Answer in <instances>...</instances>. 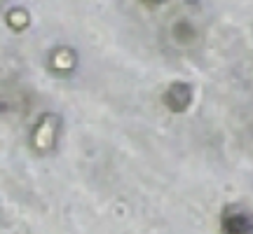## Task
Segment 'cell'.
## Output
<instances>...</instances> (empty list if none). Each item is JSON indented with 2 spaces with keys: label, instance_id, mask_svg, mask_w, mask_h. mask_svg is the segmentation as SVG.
Instances as JSON below:
<instances>
[{
  "label": "cell",
  "instance_id": "obj_1",
  "mask_svg": "<svg viewBox=\"0 0 253 234\" xmlns=\"http://www.w3.org/2000/svg\"><path fill=\"white\" fill-rule=\"evenodd\" d=\"M59 124L61 119L52 113H47L38 119L36 129H33V148L38 153H49L56 143V136H59Z\"/></svg>",
  "mask_w": 253,
  "mask_h": 234
},
{
  "label": "cell",
  "instance_id": "obj_2",
  "mask_svg": "<svg viewBox=\"0 0 253 234\" xmlns=\"http://www.w3.org/2000/svg\"><path fill=\"white\" fill-rule=\"evenodd\" d=\"M223 234H253V213L244 206H230L220 218Z\"/></svg>",
  "mask_w": 253,
  "mask_h": 234
},
{
  "label": "cell",
  "instance_id": "obj_3",
  "mask_svg": "<svg viewBox=\"0 0 253 234\" xmlns=\"http://www.w3.org/2000/svg\"><path fill=\"white\" fill-rule=\"evenodd\" d=\"M164 103L173 113H185L192 103V87L188 82H171L169 89L164 91Z\"/></svg>",
  "mask_w": 253,
  "mask_h": 234
},
{
  "label": "cell",
  "instance_id": "obj_4",
  "mask_svg": "<svg viewBox=\"0 0 253 234\" xmlns=\"http://www.w3.org/2000/svg\"><path fill=\"white\" fill-rule=\"evenodd\" d=\"M75 66V54H73L68 47H59L54 54H52V68L59 73H71Z\"/></svg>",
  "mask_w": 253,
  "mask_h": 234
},
{
  "label": "cell",
  "instance_id": "obj_5",
  "mask_svg": "<svg viewBox=\"0 0 253 234\" xmlns=\"http://www.w3.org/2000/svg\"><path fill=\"white\" fill-rule=\"evenodd\" d=\"M7 21H9V26L14 28V31H24V26L28 24L26 9H12V12L7 14Z\"/></svg>",
  "mask_w": 253,
  "mask_h": 234
},
{
  "label": "cell",
  "instance_id": "obj_6",
  "mask_svg": "<svg viewBox=\"0 0 253 234\" xmlns=\"http://www.w3.org/2000/svg\"><path fill=\"white\" fill-rule=\"evenodd\" d=\"M143 2H148V5H162L164 0H143Z\"/></svg>",
  "mask_w": 253,
  "mask_h": 234
}]
</instances>
